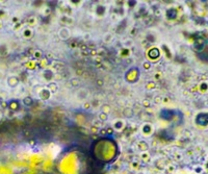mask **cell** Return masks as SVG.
I'll return each instance as SVG.
<instances>
[{"mask_svg":"<svg viewBox=\"0 0 208 174\" xmlns=\"http://www.w3.org/2000/svg\"><path fill=\"white\" fill-rule=\"evenodd\" d=\"M17 83H18V81H17V78H16V77H9V85L11 87H15Z\"/></svg>","mask_w":208,"mask_h":174,"instance_id":"3957f363","label":"cell"},{"mask_svg":"<svg viewBox=\"0 0 208 174\" xmlns=\"http://www.w3.org/2000/svg\"><path fill=\"white\" fill-rule=\"evenodd\" d=\"M197 54L199 58H201L204 62H208V41H205L203 43L202 47L197 51Z\"/></svg>","mask_w":208,"mask_h":174,"instance_id":"6da1fadb","label":"cell"},{"mask_svg":"<svg viewBox=\"0 0 208 174\" xmlns=\"http://www.w3.org/2000/svg\"><path fill=\"white\" fill-rule=\"evenodd\" d=\"M160 118L165 121H171L174 118V111L171 110H163L160 112Z\"/></svg>","mask_w":208,"mask_h":174,"instance_id":"7a4b0ae2","label":"cell"}]
</instances>
